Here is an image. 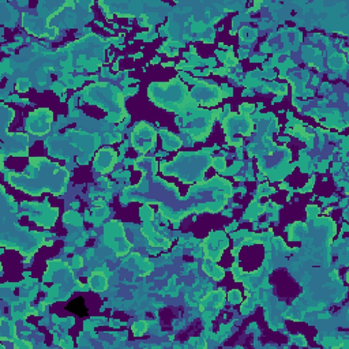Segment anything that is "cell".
Wrapping results in <instances>:
<instances>
[{"label": "cell", "mask_w": 349, "mask_h": 349, "mask_svg": "<svg viewBox=\"0 0 349 349\" xmlns=\"http://www.w3.org/2000/svg\"><path fill=\"white\" fill-rule=\"evenodd\" d=\"M66 310L73 312L74 315L79 316V318H85L89 314V308L86 307L85 299L83 298H75L66 306Z\"/></svg>", "instance_id": "1"}]
</instances>
